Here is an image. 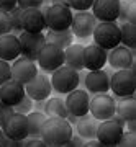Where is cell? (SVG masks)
Segmentation results:
<instances>
[{
    "label": "cell",
    "instance_id": "45",
    "mask_svg": "<svg viewBox=\"0 0 136 147\" xmlns=\"http://www.w3.org/2000/svg\"><path fill=\"white\" fill-rule=\"evenodd\" d=\"M0 127H2V124H0Z\"/></svg>",
    "mask_w": 136,
    "mask_h": 147
},
{
    "label": "cell",
    "instance_id": "1",
    "mask_svg": "<svg viewBox=\"0 0 136 147\" xmlns=\"http://www.w3.org/2000/svg\"><path fill=\"white\" fill-rule=\"evenodd\" d=\"M72 134H74V127L64 118L48 116L46 121L43 123L41 139L46 142V146H52V147L64 146L72 137Z\"/></svg>",
    "mask_w": 136,
    "mask_h": 147
},
{
    "label": "cell",
    "instance_id": "39",
    "mask_svg": "<svg viewBox=\"0 0 136 147\" xmlns=\"http://www.w3.org/2000/svg\"><path fill=\"white\" fill-rule=\"evenodd\" d=\"M16 7V0H0V11H10Z\"/></svg>",
    "mask_w": 136,
    "mask_h": 147
},
{
    "label": "cell",
    "instance_id": "13",
    "mask_svg": "<svg viewBox=\"0 0 136 147\" xmlns=\"http://www.w3.org/2000/svg\"><path fill=\"white\" fill-rule=\"evenodd\" d=\"M25 93L31 98L33 101L38 100H48L52 93L51 80L46 77V74H36V77L25 85Z\"/></svg>",
    "mask_w": 136,
    "mask_h": 147
},
{
    "label": "cell",
    "instance_id": "22",
    "mask_svg": "<svg viewBox=\"0 0 136 147\" xmlns=\"http://www.w3.org/2000/svg\"><path fill=\"white\" fill-rule=\"evenodd\" d=\"M97 126H99V119H95L92 115H84V116H79L77 123L74 124L77 134L82 139H94L97 136Z\"/></svg>",
    "mask_w": 136,
    "mask_h": 147
},
{
    "label": "cell",
    "instance_id": "3",
    "mask_svg": "<svg viewBox=\"0 0 136 147\" xmlns=\"http://www.w3.org/2000/svg\"><path fill=\"white\" fill-rule=\"evenodd\" d=\"M110 90L116 98L133 96L136 92V72L131 69H120L110 75Z\"/></svg>",
    "mask_w": 136,
    "mask_h": 147
},
{
    "label": "cell",
    "instance_id": "15",
    "mask_svg": "<svg viewBox=\"0 0 136 147\" xmlns=\"http://www.w3.org/2000/svg\"><path fill=\"white\" fill-rule=\"evenodd\" d=\"M66 108L69 113L75 116H84L89 113V103H90V95L85 90H72L67 93V98L64 100Z\"/></svg>",
    "mask_w": 136,
    "mask_h": 147
},
{
    "label": "cell",
    "instance_id": "7",
    "mask_svg": "<svg viewBox=\"0 0 136 147\" xmlns=\"http://www.w3.org/2000/svg\"><path fill=\"white\" fill-rule=\"evenodd\" d=\"M115 108H116V101L108 93L94 95L89 103V113L99 121L110 119L112 116L115 115Z\"/></svg>",
    "mask_w": 136,
    "mask_h": 147
},
{
    "label": "cell",
    "instance_id": "29",
    "mask_svg": "<svg viewBox=\"0 0 136 147\" xmlns=\"http://www.w3.org/2000/svg\"><path fill=\"white\" fill-rule=\"evenodd\" d=\"M120 44L135 51L136 47V25L133 23H121L120 25Z\"/></svg>",
    "mask_w": 136,
    "mask_h": 147
},
{
    "label": "cell",
    "instance_id": "35",
    "mask_svg": "<svg viewBox=\"0 0 136 147\" xmlns=\"http://www.w3.org/2000/svg\"><path fill=\"white\" fill-rule=\"evenodd\" d=\"M12 33V26H10V18L5 11H0V36Z\"/></svg>",
    "mask_w": 136,
    "mask_h": 147
},
{
    "label": "cell",
    "instance_id": "11",
    "mask_svg": "<svg viewBox=\"0 0 136 147\" xmlns=\"http://www.w3.org/2000/svg\"><path fill=\"white\" fill-rule=\"evenodd\" d=\"M0 129L5 132L7 137H10L13 141H23L28 137V118L26 115L15 111L12 116H8V119L2 124Z\"/></svg>",
    "mask_w": 136,
    "mask_h": 147
},
{
    "label": "cell",
    "instance_id": "18",
    "mask_svg": "<svg viewBox=\"0 0 136 147\" xmlns=\"http://www.w3.org/2000/svg\"><path fill=\"white\" fill-rule=\"evenodd\" d=\"M107 56L108 51L97 44H89L84 46V69L87 70H99L103 69L107 64Z\"/></svg>",
    "mask_w": 136,
    "mask_h": 147
},
{
    "label": "cell",
    "instance_id": "17",
    "mask_svg": "<svg viewBox=\"0 0 136 147\" xmlns=\"http://www.w3.org/2000/svg\"><path fill=\"white\" fill-rule=\"evenodd\" d=\"M135 61V51L128 49L123 44H118L113 49H110V53L107 56V62L110 64L112 69L120 70V69H130Z\"/></svg>",
    "mask_w": 136,
    "mask_h": 147
},
{
    "label": "cell",
    "instance_id": "43",
    "mask_svg": "<svg viewBox=\"0 0 136 147\" xmlns=\"http://www.w3.org/2000/svg\"><path fill=\"white\" fill-rule=\"evenodd\" d=\"M66 119L69 121V124L74 127V124L77 123V119H79V116H75V115H72V113H67V116H66Z\"/></svg>",
    "mask_w": 136,
    "mask_h": 147
},
{
    "label": "cell",
    "instance_id": "42",
    "mask_svg": "<svg viewBox=\"0 0 136 147\" xmlns=\"http://www.w3.org/2000/svg\"><path fill=\"white\" fill-rule=\"evenodd\" d=\"M125 127H126V131H136V119L125 121Z\"/></svg>",
    "mask_w": 136,
    "mask_h": 147
},
{
    "label": "cell",
    "instance_id": "41",
    "mask_svg": "<svg viewBox=\"0 0 136 147\" xmlns=\"http://www.w3.org/2000/svg\"><path fill=\"white\" fill-rule=\"evenodd\" d=\"M44 103H46V100H38V101H35L33 110H35V111H43V113H44Z\"/></svg>",
    "mask_w": 136,
    "mask_h": 147
},
{
    "label": "cell",
    "instance_id": "37",
    "mask_svg": "<svg viewBox=\"0 0 136 147\" xmlns=\"http://www.w3.org/2000/svg\"><path fill=\"white\" fill-rule=\"evenodd\" d=\"M13 113H15L13 106L5 105V103H2V101H0V124H3V123L8 119V116H12Z\"/></svg>",
    "mask_w": 136,
    "mask_h": 147
},
{
    "label": "cell",
    "instance_id": "2",
    "mask_svg": "<svg viewBox=\"0 0 136 147\" xmlns=\"http://www.w3.org/2000/svg\"><path fill=\"white\" fill-rule=\"evenodd\" d=\"M94 44L110 51L120 44V25L116 21H99L94 30Z\"/></svg>",
    "mask_w": 136,
    "mask_h": 147
},
{
    "label": "cell",
    "instance_id": "4",
    "mask_svg": "<svg viewBox=\"0 0 136 147\" xmlns=\"http://www.w3.org/2000/svg\"><path fill=\"white\" fill-rule=\"evenodd\" d=\"M51 87L54 92L61 95H67L79 87V72L69 65H61L51 75Z\"/></svg>",
    "mask_w": 136,
    "mask_h": 147
},
{
    "label": "cell",
    "instance_id": "31",
    "mask_svg": "<svg viewBox=\"0 0 136 147\" xmlns=\"http://www.w3.org/2000/svg\"><path fill=\"white\" fill-rule=\"evenodd\" d=\"M33 105H35V101L25 93V96L13 106V110H15L16 113H21V115H28L30 111H33Z\"/></svg>",
    "mask_w": 136,
    "mask_h": 147
},
{
    "label": "cell",
    "instance_id": "9",
    "mask_svg": "<svg viewBox=\"0 0 136 147\" xmlns=\"http://www.w3.org/2000/svg\"><path fill=\"white\" fill-rule=\"evenodd\" d=\"M18 41H20V49H21V56L30 61L36 62L38 54L41 51V47L46 44L44 34L43 33H28L23 31L18 34Z\"/></svg>",
    "mask_w": 136,
    "mask_h": 147
},
{
    "label": "cell",
    "instance_id": "34",
    "mask_svg": "<svg viewBox=\"0 0 136 147\" xmlns=\"http://www.w3.org/2000/svg\"><path fill=\"white\" fill-rule=\"evenodd\" d=\"M118 146H121V147H133V146H136V132L135 131L123 132L120 142H118Z\"/></svg>",
    "mask_w": 136,
    "mask_h": 147
},
{
    "label": "cell",
    "instance_id": "23",
    "mask_svg": "<svg viewBox=\"0 0 136 147\" xmlns=\"http://www.w3.org/2000/svg\"><path fill=\"white\" fill-rule=\"evenodd\" d=\"M64 65L75 69V70H84V46L82 44H71L64 49Z\"/></svg>",
    "mask_w": 136,
    "mask_h": 147
},
{
    "label": "cell",
    "instance_id": "33",
    "mask_svg": "<svg viewBox=\"0 0 136 147\" xmlns=\"http://www.w3.org/2000/svg\"><path fill=\"white\" fill-rule=\"evenodd\" d=\"M10 79H12V65L7 61L0 59V85H3Z\"/></svg>",
    "mask_w": 136,
    "mask_h": 147
},
{
    "label": "cell",
    "instance_id": "38",
    "mask_svg": "<svg viewBox=\"0 0 136 147\" xmlns=\"http://www.w3.org/2000/svg\"><path fill=\"white\" fill-rule=\"evenodd\" d=\"M23 147H46V142L41 137H26L23 139Z\"/></svg>",
    "mask_w": 136,
    "mask_h": 147
},
{
    "label": "cell",
    "instance_id": "19",
    "mask_svg": "<svg viewBox=\"0 0 136 147\" xmlns=\"http://www.w3.org/2000/svg\"><path fill=\"white\" fill-rule=\"evenodd\" d=\"M21 26L23 31L28 33H43L46 30L44 13L41 8H26L21 13Z\"/></svg>",
    "mask_w": 136,
    "mask_h": 147
},
{
    "label": "cell",
    "instance_id": "20",
    "mask_svg": "<svg viewBox=\"0 0 136 147\" xmlns=\"http://www.w3.org/2000/svg\"><path fill=\"white\" fill-rule=\"evenodd\" d=\"M20 56H21V49H20L18 36L12 34V33L0 36V59L2 61L13 62Z\"/></svg>",
    "mask_w": 136,
    "mask_h": 147
},
{
    "label": "cell",
    "instance_id": "25",
    "mask_svg": "<svg viewBox=\"0 0 136 147\" xmlns=\"http://www.w3.org/2000/svg\"><path fill=\"white\" fill-rule=\"evenodd\" d=\"M115 113L120 118H123L125 121L136 119V98L133 96H125L120 98V103H116Z\"/></svg>",
    "mask_w": 136,
    "mask_h": 147
},
{
    "label": "cell",
    "instance_id": "21",
    "mask_svg": "<svg viewBox=\"0 0 136 147\" xmlns=\"http://www.w3.org/2000/svg\"><path fill=\"white\" fill-rule=\"evenodd\" d=\"M23 96H25V85L18 84L12 79L3 85H0V101L2 103L15 106Z\"/></svg>",
    "mask_w": 136,
    "mask_h": 147
},
{
    "label": "cell",
    "instance_id": "44",
    "mask_svg": "<svg viewBox=\"0 0 136 147\" xmlns=\"http://www.w3.org/2000/svg\"><path fill=\"white\" fill-rule=\"evenodd\" d=\"M51 5H63V7H69V0H51ZM71 8V7H69Z\"/></svg>",
    "mask_w": 136,
    "mask_h": 147
},
{
    "label": "cell",
    "instance_id": "24",
    "mask_svg": "<svg viewBox=\"0 0 136 147\" xmlns=\"http://www.w3.org/2000/svg\"><path fill=\"white\" fill-rule=\"evenodd\" d=\"M44 39L46 42L49 44H56L59 46L61 49H66L67 46H71L74 41V34L71 31V28L69 30H64V31H52V30H48V33L44 34Z\"/></svg>",
    "mask_w": 136,
    "mask_h": 147
},
{
    "label": "cell",
    "instance_id": "8",
    "mask_svg": "<svg viewBox=\"0 0 136 147\" xmlns=\"http://www.w3.org/2000/svg\"><path fill=\"white\" fill-rule=\"evenodd\" d=\"M99 21L95 20L92 11H77L72 15V23H71V31L79 39H89L94 34V30Z\"/></svg>",
    "mask_w": 136,
    "mask_h": 147
},
{
    "label": "cell",
    "instance_id": "40",
    "mask_svg": "<svg viewBox=\"0 0 136 147\" xmlns=\"http://www.w3.org/2000/svg\"><path fill=\"white\" fill-rule=\"evenodd\" d=\"M84 142H85V139H82V137L79 136H74L72 134V137H71V139H69L67 142H66V144H64V146H69V147H79V146H84Z\"/></svg>",
    "mask_w": 136,
    "mask_h": 147
},
{
    "label": "cell",
    "instance_id": "28",
    "mask_svg": "<svg viewBox=\"0 0 136 147\" xmlns=\"http://www.w3.org/2000/svg\"><path fill=\"white\" fill-rule=\"evenodd\" d=\"M116 21L136 25V2L135 0H120V11Z\"/></svg>",
    "mask_w": 136,
    "mask_h": 147
},
{
    "label": "cell",
    "instance_id": "36",
    "mask_svg": "<svg viewBox=\"0 0 136 147\" xmlns=\"http://www.w3.org/2000/svg\"><path fill=\"white\" fill-rule=\"evenodd\" d=\"M16 5L26 10V8H41L43 0H16Z\"/></svg>",
    "mask_w": 136,
    "mask_h": 147
},
{
    "label": "cell",
    "instance_id": "16",
    "mask_svg": "<svg viewBox=\"0 0 136 147\" xmlns=\"http://www.w3.org/2000/svg\"><path fill=\"white\" fill-rule=\"evenodd\" d=\"M120 11V0H94L92 15L97 21H116Z\"/></svg>",
    "mask_w": 136,
    "mask_h": 147
},
{
    "label": "cell",
    "instance_id": "32",
    "mask_svg": "<svg viewBox=\"0 0 136 147\" xmlns=\"http://www.w3.org/2000/svg\"><path fill=\"white\" fill-rule=\"evenodd\" d=\"M92 3H94V0H69L71 10H75V11L90 10V8H92Z\"/></svg>",
    "mask_w": 136,
    "mask_h": 147
},
{
    "label": "cell",
    "instance_id": "10",
    "mask_svg": "<svg viewBox=\"0 0 136 147\" xmlns=\"http://www.w3.org/2000/svg\"><path fill=\"white\" fill-rule=\"evenodd\" d=\"M121 134H123V127L110 119H103V121H99V126H97V139L100 141L102 146H108V147H113V146H118V142L121 139Z\"/></svg>",
    "mask_w": 136,
    "mask_h": 147
},
{
    "label": "cell",
    "instance_id": "14",
    "mask_svg": "<svg viewBox=\"0 0 136 147\" xmlns=\"http://www.w3.org/2000/svg\"><path fill=\"white\" fill-rule=\"evenodd\" d=\"M82 84L85 85V90L90 92L92 95L108 93L110 92V75L105 72L103 69L89 70V72L85 74Z\"/></svg>",
    "mask_w": 136,
    "mask_h": 147
},
{
    "label": "cell",
    "instance_id": "5",
    "mask_svg": "<svg viewBox=\"0 0 136 147\" xmlns=\"http://www.w3.org/2000/svg\"><path fill=\"white\" fill-rule=\"evenodd\" d=\"M44 21H46V28L52 31H64L71 28L72 23V10L69 7L63 5H49L44 8Z\"/></svg>",
    "mask_w": 136,
    "mask_h": 147
},
{
    "label": "cell",
    "instance_id": "12",
    "mask_svg": "<svg viewBox=\"0 0 136 147\" xmlns=\"http://www.w3.org/2000/svg\"><path fill=\"white\" fill-rule=\"evenodd\" d=\"M38 74V65L35 61L23 57H16L12 64V80H15L21 85H26L28 82H31Z\"/></svg>",
    "mask_w": 136,
    "mask_h": 147
},
{
    "label": "cell",
    "instance_id": "27",
    "mask_svg": "<svg viewBox=\"0 0 136 147\" xmlns=\"http://www.w3.org/2000/svg\"><path fill=\"white\" fill-rule=\"evenodd\" d=\"M67 108H66V103H64L63 98H48L46 103H44V115L46 116H56V118H64L67 116Z\"/></svg>",
    "mask_w": 136,
    "mask_h": 147
},
{
    "label": "cell",
    "instance_id": "6",
    "mask_svg": "<svg viewBox=\"0 0 136 147\" xmlns=\"http://www.w3.org/2000/svg\"><path fill=\"white\" fill-rule=\"evenodd\" d=\"M36 62L44 74H52L56 69L64 65V49H61L56 44L46 42L38 54Z\"/></svg>",
    "mask_w": 136,
    "mask_h": 147
},
{
    "label": "cell",
    "instance_id": "30",
    "mask_svg": "<svg viewBox=\"0 0 136 147\" xmlns=\"http://www.w3.org/2000/svg\"><path fill=\"white\" fill-rule=\"evenodd\" d=\"M21 13H23V8L16 5L13 10L7 11V15L10 18V26H12V34L18 36L20 33H23V26H21Z\"/></svg>",
    "mask_w": 136,
    "mask_h": 147
},
{
    "label": "cell",
    "instance_id": "26",
    "mask_svg": "<svg viewBox=\"0 0 136 147\" xmlns=\"http://www.w3.org/2000/svg\"><path fill=\"white\" fill-rule=\"evenodd\" d=\"M28 137H41V127L43 123L46 121L48 116L43 111H30L28 115Z\"/></svg>",
    "mask_w": 136,
    "mask_h": 147
}]
</instances>
